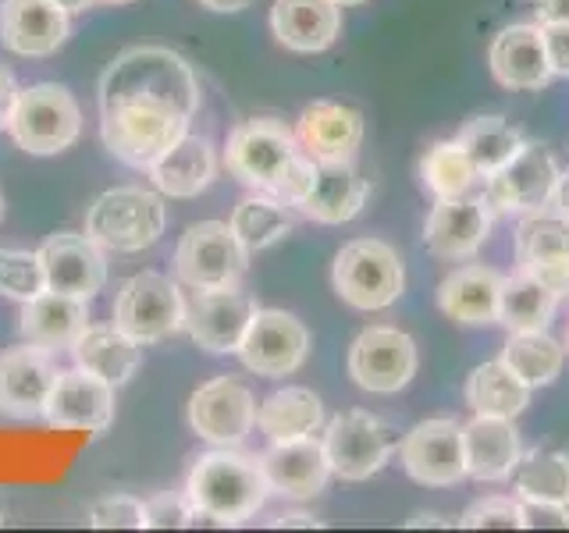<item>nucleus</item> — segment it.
<instances>
[{
	"label": "nucleus",
	"mask_w": 569,
	"mask_h": 533,
	"mask_svg": "<svg viewBox=\"0 0 569 533\" xmlns=\"http://www.w3.org/2000/svg\"><path fill=\"white\" fill-rule=\"evenodd\" d=\"M189 121L192 118L178 103L150 93H124L100 103L103 147L139 171H150L189 132Z\"/></svg>",
	"instance_id": "f257e3e1"
},
{
	"label": "nucleus",
	"mask_w": 569,
	"mask_h": 533,
	"mask_svg": "<svg viewBox=\"0 0 569 533\" xmlns=\"http://www.w3.org/2000/svg\"><path fill=\"white\" fill-rule=\"evenodd\" d=\"M186 494L218 526H242L263 509L271 487H267V476L260 470V455L213 449L192 462Z\"/></svg>",
	"instance_id": "f03ea898"
},
{
	"label": "nucleus",
	"mask_w": 569,
	"mask_h": 533,
	"mask_svg": "<svg viewBox=\"0 0 569 533\" xmlns=\"http://www.w3.org/2000/svg\"><path fill=\"white\" fill-rule=\"evenodd\" d=\"M124 93H150L178 103L189 118L200 111V82L192 64L171 47H132L118 53L100 76V103Z\"/></svg>",
	"instance_id": "7ed1b4c3"
},
{
	"label": "nucleus",
	"mask_w": 569,
	"mask_h": 533,
	"mask_svg": "<svg viewBox=\"0 0 569 533\" xmlns=\"http://www.w3.org/2000/svg\"><path fill=\"white\" fill-rule=\"evenodd\" d=\"M331 284L346 306L360 313H378L396 306L406 292V266L396 245L385 239H352L338 249L331 266Z\"/></svg>",
	"instance_id": "20e7f679"
},
{
	"label": "nucleus",
	"mask_w": 569,
	"mask_h": 533,
	"mask_svg": "<svg viewBox=\"0 0 569 533\" xmlns=\"http://www.w3.org/2000/svg\"><path fill=\"white\" fill-rule=\"evenodd\" d=\"M164 200L139 185L107 189L86 213V235L107 253H142L164 235Z\"/></svg>",
	"instance_id": "39448f33"
},
{
	"label": "nucleus",
	"mask_w": 569,
	"mask_h": 533,
	"mask_svg": "<svg viewBox=\"0 0 569 533\" xmlns=\"http://www.w3.org/2000/svg\"><path fill=\"white\" fill-rule=\"evenodd\" d=\"M8 132L18 142V150H26L32 157H53L79 142L82 111L64 86L36 82L29 89H18Z\"/></svg>",
	"instance_id": "423d86ee"
},
{
	"label": "nucleus",
	"mask_w": 569,
	"mask_h": 533,
	"mask_svg": "<svg viewBox=\"0 0 569 533\" xmlns=\"http://www.w3.org/2000/svg\"><path fill=\"white\" fill-rule=\"evenodd\" d=\"M296 132L281 118H249L236 124V132L228 135L224 147V164L228 171L239 178L242 185L253 192H278L284 171L292 168V160L299 157Z\"/></svg>",
	"instance_id": "0eeeda50"
},
{
	"label": "nucleus",
	"mask_w": 569,
	"mask_h": 533,
	"mask_svg": "<svg viewBox=\"0 0 569 533\" xmlns=\"http://www.w3.org/2000/svg\"><path fill=\"white\" fill-rule=\"evenodd\" d=\"M249 266V249L224 221L192 224L174 249V274L186 289L213 292L239 289Z\"/></svg>",
	"instance_id": "6e6552de"
},
{
	"label": "nucleus",
	"mask_w": 569,
	"mask_h": 533,
	"mask_svg": "<svg viewBox=\"0 0 569 533\" xmlns=\"http://www.w3.org/2000/svg\"><path fill=\"white\" fill-rule=\"evenodd\" d=\"M320 441H325L331 473L346 480V484H363V480L378 476L399 449L391 423L373 413H363V409H349V413H338L335 420H328Z\"/></svg>",
	"instance_id": "1a4fd4ad"
},
{
	"label": "nucleus",
	"mask_w": 569,
	"mask_h": 533,
	"mask_svg": "<svg viewBox=\"0 0 569 533\" xmlns=\"http://www.w3.org/2000/svg\"><path fill=\"white\" fill-rule=\"evenodd\" d=\"M111 316L114 328L136 338L139 345H153L186 331V295L168 274L142 271L118 289Z\"/></svg>",
	"instance_id": "9d476101"
},
{
	"label": "nucleus",
	"mask_w": 569,
	"mask_h": 533,
	"mask_svg": "<svg viewBox=\"0 0 569 533\" xmlns=\"http://www.w3.org/2000/svg\"><path fill=\"white\" fill-rule=\"evenodd\" d=\"M417 366H420L417 342L406 331L388 324H373L356 334L346 360L352 384L370 391V395H396V391H402L417 378Z\"/></svg>",
	"instance_id": "9b49d317"
},
{
	"label": "nucleus",
	"mask_w": 569,
	"mask_h": 533,
	"mask_svg": "<svg viewBox=\"0 0 569 533\" xmlns=\"http://www.w3.org/2000/svg\"><path fill=\"white\" fill-rule=\"evenodd\" d=\"M399 462L420 487H456L467 480L462 452V423L449 416L420 420L399 438Z\"/></svg>",
	"instance_id": "f8f14e48"
},
{
	"label": "nucleus",
	"mask_w": 569,
	"mask_h": 533,
	"mask_svg": "<svg viewBox=\"0 0 569 533\" xmlns=\"http://www.w3.org/2000/svg\"><path fill=\"white\" fill-rule=\"evenodd\" d=\"M189 426L213 449H239L257 426V399L236 378H213L189 399Z\"/></svg>",
	"instance_id": "ddd939ff"
},
{
	"label": "nucleus",
	"mask_w": 569,
	"mask_h": 533,
	"mask_svg": "<svg viewBox=\"0 0 569 533\" xmlns=\"http://www.w3.org/2000/svg\"><path fill=\"white\" fill-rule=\"evenodd\" d=\"M559 160L541 142H523V150L516 153L506 168L485 178V200L495 213H527L541 210L551 203L559 182Z\"/></svg>",
	"instance_id": "4468645a"
},
{
	"label": "nucleus",
	"mask_w": 569,
	"mask_h": 533,
	"mask_svg": "<svg viewBox=\"0 0 569 533\" xmlns=\"http://www.w3.org/2000/svg\"><path fill=\"white\" fill-rule=\"evenodd\" d=\"M236 355L257 378H292L310 355V331L284 310H257Z\"/></svg>",
	"instance_id": "2eb2a0df"
},
{
	"label": "nucleus",
	"mask_w": 569,
	"mask_h": 533,
	"mask_svg": "<svg viewBox=\"0 0 569 533\" xmlns=\"http://www.w3.org/2000/svg\"><path fill=\"white\" fill-rule=\"evenodd\" d=\"M512 245L520 271L548 284L559 299H569V218L556 207L527 210L520 213Z\"/></svg>",
	"instance_id": "dca6fc26"
},
{
	"label": "nucleus",
	"mask_w": 569,
	"mask_h": 533,
	"mask_svg": "<svg viewBox=\"0 0 569 533\" xmlns=\"http://www.w3.org/2000/svg\"><path fill=\"white\" fill-rule=\"evenodd\" d=\"M495 224V210L480 192L452 195V200H435L423 221V245L427 253L449 263L473 260L480 245L488 242Z\"/></svg>",
	"instance_id": "f3484780"
},
{
	"label": "nucleus",
	"mask_w": 569,
	"mask_h": 533,
	"mask_svg": "<svg viewBox=\"0 0 569 533\" xmlns=\"http://www.w3.org/2000/svg\"><path fill=\"white\" fill-rule=\"evenodd\" d=\"M114 384L97 378L82 366L61 370L50 388V399L43 409V420L58 431H86L103 434L114 423Z\"/></svg>",
	"instance_id": "a211bd4d"
},
{
	"label": "nucleus",
	"mask_w": 569,
	"mask_h": 533,
	"mask_svg": "<svg viewBox=\"0 0 569 533\" xmlns=\"http://www.w3.org/2000/svg\"><path fill=\"white\" fill-rule=\"evenodd\" d=\"M260 306L239 289H213V292H196L186 299V331L200 349L213 355H231L239 352L242 338L249 331Z\"/></svg>",
	"instance_id": "6ab92c4d"
},
{
	"label": "nucleus",
	"mask_w": 569,
	"mask_h": 533,
	"mask_svg": "<svg viewBox=\"0 0 569 533\" xmlns=\"http://www.w3.org/2000/svg\"><path fill=\"white\" fill-rule=\"evenodd\" d=\"M58 373V360L43 345L26 342L0 352V413L14 420H40Z\"/></svg>",
	"instance_id": "aec40b11"
},
{
	"label": "nucleus",
	"mask_w": 569,
	"mask_h": 533,
	"mask_svg": "<svg viewBox=\"0 0 569 533\" xmlns=\"http://www.w3.org/2000/svg\"><path fill=\"white\" fill-rule=\"evenodd\" d=\"M260 470L267 476V487L271 494L281 497H317L328 487L331 462L325 452V441L317 434L310 438H296V441H271V449L260 455Z\"/></svg>",
	"instance_id": "412c9836"
},
{
	"label": "nucleus",
	"mask_w": 569,
	"mask_h": 533,
	"mask_svg": "<svg viewBox=\"0 0 569 533\" xmlns=\"http://www.w3.org/2000/svg\"><path fill=\"white\" fill-rule=\"evenodd\" d=\"M488 68L498 86L520 89V93H538L551 79L545 29L541 22H520L502 29L488 47Z\"/></svg>",
	"instance_id": "4be33fe9"
},
{
	"label": "nucleus",
	"mask_w": 569,
	"mask_h": 533,
	"mask_svg": "<svg viewBox=\"0 0 569 533\" xmlns=\"http://www.w3.org/2000/svg\"><path fill=\"white\" fill-rule=\"evenodd\" d=\"M36 253L43 260V274H47L50 292L93 299L103 289L107 260H103V249L89 235L58 231V235H50Z\"/></svg>",
	"instance_id": "5701e85b"
},
{
	"label": "nucleus",
	"mask_w": 569,
	"mask_h": 533,
	"mask_svg": "<svg viewBox=\"0 0 569 533\" xmlns=\"http://www.w3.org/2000/svg\"><path fill=\"white\" fill-rule=\"evenodd\" d=\"M71 32V18L53 0H0V43L22 58H50Z\"/></svg>",
	"instance_id": "b1692460"
},
{
	"label": "nucleus",
	"mask_w": 569,
	"mask_h": 533,
	"mask_svg": "<svg viewBox=\"0 0 569 533\" xmlns=\"http://www.w3.org/2000/svg\"><path fill=\"white\" fill-rule=\"evenodd\" d=\"M462 452H467V480L477 484H506L523 459V441L516 420L477 416L462 423Z\"/></svg>",
	"instance_id": "393cba45"
},
{
	"label": "nucleus",
	"mask_w": 569,
	"mask_h": 533,
	"mask_svg": "<svg viewBox=\"0 0 569 533\" xmlns=\"http://www.w3.org/2000/svg\"><path fill=\"white\" fill-rule=\"evenodd\" d=\"M296 142L313 160H356L363 142V114L338 100H313L296 118Z\"/></svg>",
	"instance_id": "a878e982"
},
{
	"label": "nucleus",
	"mask_w": 569,
	"mask_h": 533,
	"mask_svg": "<svg viewBox=\"0 0 569 533\" xmlns=\"http://www.w3.org/2000/svg\"><path fill=\"white\" fill-rule=\"evenodd\" d=\"M370 185L352 160H317L313 182L299 200V213L317 224H349L363 213Z\"/></svg>",
	"instance_id": "bb28decb"
},
{
	"label": "nucleus",
	"mask_w": 569,
	"mask_h": 533,
	"mask_svg": "<svg viewBox=\"0 0 569 533\" xmlns=\"http://www.w3.org/2000/svg\"><path fill=\"white\" fill-rule=\"evenodd\" d=\"M498 299H502V274L485 263L459 266L438 284V310L459 328L498 324Z\"/></svg>",
	"instance_id": "cd10ccee"
},
{
	"label": "nucleus",
	"mask_w": 569,
	"mask_h": 533,
	"mask_svg": "<svg viewBox=\"0 0 569 533\" xmlns=\"http://www.w3.org/2000/svg\"><path fill=\"white\" fill-rule=\"evenodd\" d=\"M274 40L292 53H320L342 32V8L335 0H274Z\"/></svg>",
	"instance_id": "c85d7f7f"
},
{
	"label": "nucleus",
	"mask_w": 569,
	"mask_h": 533,
	"mask_svg": "<svg viewBox=\"0 0 569 533\" xmlns=\"http://www.w3.org/2000/svg\"><path fill=\"white\" fill-rule=\"evenodd\" d=\"M86 328H89V299L47 289L36 299L22 302V324H18V331L32 345H43L50 352L71 349Z\"/></svg>",
	"instance_id": "c756f323"
},
{
	"label": "nucleus",
	"mask_w": 569,
	"mask_h": 533,
	"mask_svg": "<svg viewBox=\"0 0 569 533\" xmlns=\"http://www.w3.org/2000/svg\"><path fill=\"white\" fill-rule=\"evenodd\" d=\"M150 178L171 200H192V195L207 192L213 178H218V150H213V142L207 135L186 132L150 168Z\"/></svg>",
	"instance_id": "7c9ffc66"
},
{
	"label": "nucleus",
	"mask_w": 569,
	"mask_h": 533,
	"mask_svg": "<svg viewBox=\"0 0 569 533\" xmlns=\"http://www.w3.org/2000/svg\"><path fill=\"white\" fill-rule=\"evenodd\" d=\"M257 426L267 441H296L325 431V402L310 388H278L257 405Z\"/></svg>",
	"instance_id": "2f4dec72"
},
{
	"label": "nucleus",
	"mask_w": 569,
	"mask_h": 533,
	"mask_svg": "<svg viewBox=\"0 0 569 533\" xmlns=\"http://www.w3.org/2000/svg\"><path fill=\"white\" fill-rule=\"evenodd\" d=\"M71 355H76V366L111 381L114 388L129 384L136 378V370L142 366V345L114 324L107 328L89 324L79 342L71 345Z\"/></svg>",
	"instance_id": "473e14b6"
},
{
	"label": "nucleus",
	"mask_w": 569,
	"mask_h": 533,
	"mask_svg": "<svg viewBox=\"0 0 569 533\" xmlns=\"http://www.w3.org/2000/svg\"><path fill=\"white\" fill-rule=\"evenodd\" d=\"M559 295L541 284L533 274L516 271L502 278V299H498V324L512 331H548L551 316L559 310Z\"/></svg>",
	"instance_id": "72a5a7b5"
},
{
	"label": "nucleus",
	"mask_w": 569,
	"mask_h": 533,
	"mask_svg": "<svg viewBox=\"0 0 569 533\" xmlns=\"http://www.w3.org/2000/svg\"><path fill=\"white\" fill-rule=\"evenodd\" d=\"M530 384H523L516 373L502 363H480L467 378V405L477 416H506L516 420L530 405Z\"/></svg>",
	"instance_id": "f704fd0d"
},
{
	"label": "nucleus",
	"mask_w": 569,
	"mask_h": 533,
	"mask_svg": "<svg viewBox=\"0 0 569 533\" xmlns=\"http://www.w3.org/2000/svg\"><path fill=\"white\" fill-rule=\"evenodd\" d=\"M456 142L467 150V157L473 160V168L480 174V182H485L488 174H495L498 168H506L509 160L523 150L527 139L502 114H480V118H470L467 124H462Z\"/></svg>",
	"instance_id": "c9c22d12"
},
{
	"label": "nucleus",
	"mask_w": 569,
	"mask_h": 533,
	"mask_svg": "<svg viewBox=\"0 0 569 533\" xmlns=\"http://www.w3.org/2000/svg\"><path fill=\"white\" fill-rule=\"evenodd\" d=\"M231 231L239 235V242L249 249V253H263L278 242H284V235H292L296 218H292V207L281 203L278 195L271 192H253L236 207L231 213Z\"/></svg>",
	"instance_id": "e433bc0d"
},
{
	"label": "nucleus",
	"mask_w": 569,
	"mask_h": 533,
	"mask_svg": "<svg viewBox=\"0 0 569 533\" xmlns=\"http://www.w3.org/2000/svg\"><path fill=\"white\" fill-rule=\"evenodd\" d=\"M498 360H502L523 384L548 388L562 373L566 345L556 342L548 331H512Z\"/></svg>",
	"instance_id": "4c0bfd02"
},
{
	"label": "nucleus",
	"mask_w": 569,
	"mask_h": 533,
	"mask_svg": "<svg viewBox=\"0 0 569 533\" xmlns=\"http://www.w3.org/2000/svg\"><path fill=\"white\" fill-rule=\"evenodd\" d=\"M480 182L473 160L456 139H445L427 147L420 157V185L435 195V200H452V195H467Z\"/></svg>",
	"instance_id": "58836bf2"
},
{
	"label": "nucleus",
	"mask_w": 569,
	"mask_h": 533,
	"mask_svg": "<svg viewBox=\"0 0 569 533\" xmlns=\"http://www.w3.org/2000/svg\"><path fill=\"white\" fill-rule=\"evenodd\" d=\"M512 494L520 502H566L569 505V455L566 452H523L512 473Z\"/></svg>",
	"instance_id": "ea45409f"
},
{
	"label": "nucleus",
	"mask_w": 569,
	"mask_h": 533,
	"mask_svg": "<svg viewBox=\"0 0 569 533\" xmlns=\"http://www.w3.org/2000/svg\"><path fill=\"white\" fill-rule=\"evenodd\" d=\"M47 292V274L40 253H22V249H0V295L14 302H29Z\"/></svg>",
	"instance_id": "a19ab883"
},
{
	"label": "nucleus",
	"mask_w": 569,
	"mask_h": 533,
	"mask_svg": "<svg viewBox=\"0 0 569 533\" xmlns=\"http://www.w3.org/2000/svg\"><path fill=\"white\" fill-rule=\"evenodd\" d=\"M462 530H523V509L520 497H506V494H488L477 497V502L459 515Z\"/></svg>",
	"instance_id": "79ce46f5"
},
{
	"label": "nucleus",
	"mask_w": 569,
	"mask_h": 533,
	"mask_svg": "<svg viewBox=\"0 0 569 533\" xmlns=\"http://www.w3.org/2000/svg\"><path fill=\"white\" fill-rule=\"evenodd\" d=\"M186 526H218V523L203 509H196L189 494H157L147 502V530H186Z\"/></svg>",
	"instance_id": "37998d69"
},
{
	"label": "nucleus",
	"mask_w": 569,
	"mask_h": 533,
	"mask_svg": "<svg viewBox=\"0 0 569 533\" xmlns=\"http://www.w3.org/2000/svg\"><path fill=\"white\" fill-rule=\"evenodd\" d=\"M93 530H147V502L136 494H107L89 505Z\"/></svg>",
	"instance_id": "c03bdc74"
},
{
	"label": "nucleus",
	"mask_w": 569,
	"mask_h": 533,
	"mask_svg": "<svg viewBox=\"0 0 569 533\" xmlns=\"http://www.w3.org/2000/svg\"><path fill=\"white\" fill-rule=\"evenodd\" d=\"M523 530H569V505L566 502H520Z\"/></svg>",
	"instance_id": "a18cd8bd"
},
{
	"label": "nucleus",
	"mask_w": 569,
	"mask_h": 533,
	"mask_svg": "<svg viewBox=\"0 0 569 533\" xmlns=\"http://www.w3.org/2000/svg\"><path fill=\"white\" fill-rule=\"evenodd\" d=\"M541 29H545V50H548L551 76L569 79V22L541 26Z\"/></svg>",
	"instance_id": "49530a36"
},
{
	"label": "nucleus",
	"mask_w": 569,
	"mask_h": 533,
	"mask_svg": "<svg viewBox=\"0 0 569 533\" xmlns=\"http://www.w3.org/2000/svg\"><path fill=\"white\" fill-rule=\"evenodd\" d=\"M14 100H18V82H14L11 71L0 64V132L8 129L11 111H14Z\"/></svg>",
	"instance_id": "de8ad7c7"
},
{
	"label": "nucleus",
	"mask_w": 569,
	"mask_h": 533,
	"mask_svg": "<svg viewBox=\"0 0 569 533\" xmlns=\"http://www.w3.org/2000/svg\"><path fill=\"white\" fill-rule=\"evenodd\" d=\"M533 14H538L541 26L569 22V0H533Z\"/></svg>",
	"instance_id": "09e8293b"
},
{
	"label": "nucleus",
	"mask_w": 569,
	"mask_h": 533,
	"mask_svg": "<svg viewBox=\"0 0 569 533\" xmlns=\"http://www.w3.org/2000/svg\"><path fill=\"white\" fill-rule=\"evenodd\" d=\"M267 526H307V530H313V526H325V523H320L317 515H310V512H281Z\"/></svg>",
	"instance_id": "8fccbe9b"
},
{
	"label": "nucleus",
	"mask_w": 569,
	"mask_h": 533,
	"mask_svg": "<svg viewBox=\"0 0 569 533\" xmlns=\"http://www.w3.org/2000/svg\"><path fill=\"white\" fill-rule=\"evenodd\" d=\"M196 4L207 11H218V14H236V11H246L253 0H196Z\"/></svg>",
	"instance_id": "3c124183"
},
{
	"label": "nucleus",
	"mask_w": 569,
	"mask_h": 533,
	"mask_svg": "<svg viewBox=\"0 0 569 533\" xmlns=\"http://www.w3.org/2000/svg\"><path fill=\"white\" fill-rule=\"evenodd\" d=\"M548 207H556L562 218H569V168L559 174V182H556V195H551V203Z\"/></svg>",
	"instance_id": "603ef678"
},
{
	"label": "nucleus",
	"mask_w": 569,
	"mask_h": 533,
	"mask_svg": "<svg viewBox=\"0 0 569 533\" xmlns=\"http://www.w3.org/2000/svg\"><path fill=\"white\" fill-rule=\"evenodd\" d=\"M406 526H409V530H417V526H452V523H445L441 515H427V512H420V515H413V520H406Z\"/></svg>",
	"instance_id": "864d4df0"
},
{
	"label": "nucleus",
	"mask_w": 569,
	"mask_h": 533,
	"mask_svg": "<svg viewBox=\"0 0 569 533\" xmlns=\"http://www.w3.org/2000/svg\"><path fill=\"white\" fill-rule=\"evenodd\" d=\"M58 8H64L68 14H76V11H86V8H93L97 0H53Z\"/></svg>",
	"instance_id": "5fc2aeb1"
},
{
	"label": "nucleus",
	"mask_w": 569,
	"mask_h": 533,
	"mask_svg": "<svg viewBox=\"0 0 569 533\" xmlns=\"http://www.w3.org/2000/svg\"><path fill=\"white\" fill-rule=\"evenodd\" d=\"M338 8H356V4H367V0H335Z\"/></svg>",
	"instance_id": "6e6d98bb"
},
{
	"label": "nucleus",
	"mask_w": 569,
	"mask_h": 533,
	"mask_svg": "<svg viewBox=\"0 0 569 533\" xmlns=\"http://www.w3.org/2000/svg\"><path fill=\"white\" fill-rule=\"evenodd\" d=\"M100 4H114V8H121V4H132V0H100Z\"/></svg>",
	"instance_id": "4d7b16f0"
},
{
	"label": "nucleus",
	"mask_w": 569,
	"mask_h": 533,
	"mask_svg": "<svg viewBox=\"0 0 569 533\" xmlns=\"http://www.w3.org/2000/svg\"><path fill=\"white\" fill-rule=\"evenodd\" d=\"M0 218H4V195H0Z\"/></svg>",
	"instance_id": "13d9d810"
},
{
	"label": "nucleus",
	"mask_w": 569,
	"mask_h": 533,
	"mask_svg": "<svg viewBox=\"0 0 569 533\" xmlns=\"http://www.w3.org/2000/svg\"><path fill=\"white\" fill-rule=\"evenodd\" d=\"M0 523H4V502H0Z\"/></svg>",
	"instance_id": "bf43d9fd"
},
{
	"label": "nucleus",
	"mask_w": 569,
	"mask_h": 533,
	"mask_svg": "<svg viewBox=\"0 0 569 533\" xmlns=\"http://www.w3.org/2000/svg\"><path fill=\"white\" fill-rule=\"evenodd\" d=\"M566 352H569V328H566Z\"/></svg>",
	"instance_id": "052dcab7"
}]
</instances>
